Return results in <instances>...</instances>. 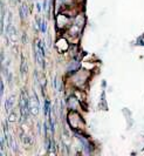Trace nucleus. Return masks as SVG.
<instances>
[{
	"mask_svg": "<svg viewBox=\"0 0 144 156\" xmlns=\"http://www.w3.org/2000/svg\"><path fill=\"white\" fill-rule=\"evenodd\" d=\"M27 70V66H26V62H25V59L22 58V63H21V74L24 75L25 72Z\"/></svg>",
	"mask_w": 144,
	"mask_h": 156,
	"instance_id": "obj_5",
	"label": "nucleus"
},
{
	"mask_svg": "<svg viewBox=\"0 0 144 156\" xmlns=\"http://www.w3.org/2000/svg\"><path fill=\"white\" fill-rule=\"evenodd\" d=\"M43 49H42V42L39 41V44H38V46L35 48V58H36V61L39 63V66H40L41 68H43Z\"/></svg>",
	"mask_w": 144,
	"mask_h": 156,
	"instance_id": "obj_2",
	"label": "nucleus"
},
{
	"mask_svg": "<svg viewBox=\"0 0 144 156\" xmlns=\"http://www.w3.org/2000/svg\"><path fill=\"white\" fill-rule=\"evenodd\" d=\"M13 105H14V96L12 95L9 99H8L7 101H6V105H5V108H6V112H9V110L12 109V107H13Z\"/></svg>",
	"mask_w": 144,
	"mask_h": 156,
	"instance_id": "obj_3",
	"label": "nucleus"
},
{
	"mask_svg": "<svg viewBox=\"0 0 144 156\" xmlns=\"http://www.w3.org/2000/svg\"><path fill=\"white\" fill-rule=\"evenodd\" d=\"M41 25H42V26H41V30H42V32L45 33V32H46V30H47V23H46V21L43 20V21H42V23H41Z\"/></svg>",
	"mask_w": 144,
	"mask_h": 156,
	"instance_id": "obj_6",
	"label": "nucleus"
},
{
	"mask_svg": "<svg viewBox=\"0 0 144 156\" xmlns=\"http://www.w3.org/2000/svg\"><path fill=\"white\" fill-rule=\"evenodd\" d=\"M20 110H21V120H25L28 116V112L31 110V101L28 96L25 94V92L21 93V100H20Z\"/></svg>",
	"mask_w": 144,
	"mask_h": 156,
	"instance_id": "obj_1",
	"label": "nucleus"
},
{
	"mask_svg": "<svg viewBox=\"0 0 144 156\" xmlns=\"http://www.w3.org/2000/svg\"><path fill=\"white\" fill-rule=\"evenodd\" d=\"M27 14V7L26 5H21L20 6V16H21V19H24L25 16Z\"/></svg>",
	"mask_w": 144,
	"mask_h": 156,
	"instance_id": "obj_4",
	"label": "nucleus"
},
{
	"mask_svg": "<svg viewBox=\"0 0 144 156\" xmlns=\"http://www.w3.org/2000/svg\"><path fill=\"white\" fill-rule=\"evenodd\" d=\"M4 94V82L1 81V95Z\"/></svg>",
	"mask_w": 144,
	"mask_h": 156,
	"instance_id": "obj_8",
	"label": "nucleus"
},
{
	"mask_svg": "<svg viewBox=\"0 0 144 156\" xmlns=\"http://www.w3.org/2000/svg\"><path fill=\"white\" fill-rule=\"evenodd\" d=\"M14 120H15V114H14V113H12V114L9 115V117H8V121H9V122H13Z\"/></svg>",
	"mask_w": 144,
	"mask_h": 156,
	"instance_id": "obj_7",
	"label": "nucleus"
}]
</instances>
